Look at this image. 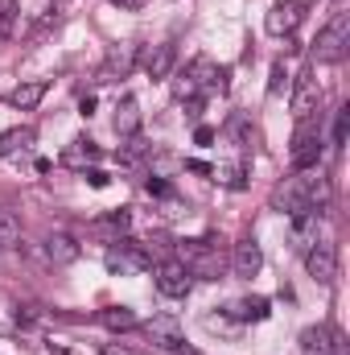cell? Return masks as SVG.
Returning a JSON list of instances; mask_svg holds the SVG:
<instances>
[{"label": "cell", "instance_id": "obj_1", "mask_svg": "<svg viewBox=\"0 0 350 355\" xmlns=\"http://www.w3.org/2000/svg\"><path fill=\"white\" fill-rule=\"evenodd\" d=\"M330 202V178L313 174V170H301L297 178H284L276 190H272V207L280 215H301V211H322Z\"/></svg>", "mask_w": 350, "mask_h": 355}, {"label": "cell", "instance_id": "obj_2", "mask_svg": "<svg viewBox=\"0 0 350 355\" xmlns=\"http://www.w3.org/2000/svg\"><path fill=\"white\" fill-rule=\"evenodd\" d=\"M177 261L190 268V277H202V281H219L223 277V240L219 236H206V240H181L177 248Z\"/></svg>", "mask_w": 350, "mask_h": 355}, {"label": "cell", "instance_id": "obj_3", "mask_svg": "<svg viewBox=\"0 0 350 355\" xmlns=\"http://www.w3.org/2000/svg\"><path fill=\"white\" fill-rule=\"evenodd\" d=\"M347 50H350V12L338 8L330 17V25L317 33V42H313V62H342Z\"/></svg>", "mask_w": 350, "mask_h": 355}, {"label": "cell", "instance_id": "obj_4", "mask_svg": "<svg viewBox=\"0 0 350 355\" xmlns=\"http://www.w3.org/2000/svg\"><path fill=\"white\" fill-rule=\"evenodd\" d=\"M322 149H326L322 116L297 120V132H293V166H297V170H313V166L322 162Z\"/></svg>", "mask_w": 350, "mask_h": 355}, {"label": "cell", "instance_id": "obj_5", "mask_svg": "<svg viewBox=\"0 0 350 355\" xmlns=\"http://www.w3.org/2000/svg\"><path fill=\"white\" fill-rule=\"evenodd\" d=\"M206 91H227V71H219L206 54L190 62L185 71V83H181V95H206Z\"/></svg>", "mask_w": 350, "mask_h": 355}, {"label": "cell", "instance_id": "obj_6", "mask_svg": "<svg viewBox=\"0 0 350 355\" xmlns=\"http://www.w3.org/2000/svg\"><path fill=\"white\" fill-rule=\"evenodd\" d=\"M309 4H313V0H276L272 12L264 17V29H268L272 37H293L297 25L305 21V8H309Z\"/></svg>", "mask_w": 350, "mask_h": 355}, {"label": "cell", "instance_id": "obj_7", "mask_svg": "<svg viewBox=\"0 0 350 355\" xmlns=\"http://www.w3.org/2000/svg\"><path fill=\"white\" fill-rule=\"evenodd\" d=\"M153 277H157V289L165 297H190V289H194V277H190V268L181 261H157Z\"/></svg>", "mask_w": 350, "mask_h": 355}, {"label": "cell", "instance_id": "obj_8", "mask_svg": "<svg viewBox=\"0 0 350 355\" xmlns=\"http://www.w3.org/2000/svg\"><path fill=\"white\" fill-rule=\"evenodd\" d=\"M322 99H326V91L317 83V75L305 71V75L297 79V87H293V116H297V120L317 116V112H322Z\"/></svg>", "mask_w": 350, "mask_h": 355}, {"label": "cell", "instance_id": "obj_9", "mask_svg": "<svg viewBox=\"0 0 350 355\" xmlns=\"http://www.w3.org/2000/svg\"><path fill=\"white\" fill-rule=\"evenodd\" d=\"M305 268H309V277H313L317 285H334V277H338V248L326 244V240H317V244L305 252Z\"/></svg>", "mask_w": 350, "mask_h": 355}, {"label": "cell", "instance_id": "obj_10", "mask_svg": "<svg viewBox=\"0 0 350 355\" xmlns=\"http://www.w3.org/2000/svg\"><path fill=\"white\" fill-rule=\"evenodd\" d=\"M145 335H149V343L157 347V352H181L185 347V335H181V327H177V318L169 314H157V318H149L145 322Z\"/></svg>", "mask_w": 350, "mask_h": 355}, {"label": "cell", "instance_id": "obj_11", "mask_svg": "<svg viewBox=\"0 0 350 355\" xmlns=\"http://www.w3.org/2000/svg\"><path fill=\"white\" fill-rule=\"evenodd\" d=\"M317 219H322V211H301V215H293L288 244H293L297 252H309V248L317 244Z\"/></svg>", "mask_w": 350, "mask_h": 355}, {"label": "cell", "instance_id": "obj_12", "mask_svg": "<svg viewBox=\"0 0 350 355\" xmlns=\"http://www.w3.org/2000/svg\"><path fill=\"white\" fill-rule=\"evenodd\" d=\"M174 62H177V46L174 42H161V46H153V50L145 54V75H149L153 83H161V79L174 75Z\"/></svg>", "mask_w": 350, "mask_h": 355}, {"label": "cell", "instance_id": "obj_13", "mask_svg": "<svg viewBox=\"0 0 350 355\" xmlns=\"http://www.w3.org/2000/svg\"><path fill=\"white\" fill-rule=\"evenodd\" d=\"M132 67H136V46H132V42H128V46H111V50H107V62H103V71H99V79H103V83L124 79Z\"/></svg>", "mask_w": 350, "mask_h": 355}, {"label": "cell", "instance_id": "obj_14", "mask_svg": "<svg viewBox=\"0 0 350 355\" xmlns=\"http://www.w3.org/2000/svg\"><path fill=\"white\" fill-rule=\"evenodd\" d=\"M79 252H83V248H79V240H75V236H66V232H54V236H50V240H46V261H50V265H75V261H79Z\"/></svg>", "mask_w": 350, "mask_h": 355}, {"label": "cell", "instance_id": "obj_15", "mask_svg": "<svg viewBox=\"0 0 350 355\" xmlns=\"http://www.w3.org/2000/svg\"><path fill=\"white\" fill-rule=\"evenodd\" d=\"M231 265H235V277H256L264 265V252H260V244L248 236V240H239L235 244V257H231Z\"/></svg>", "mask_w": 350, "mask_h": 355}, {"label": "cell", "instance_id": "obj_16", "mask_svg": "<svg viewBox=\"0 0 350 355\" xmlns=\"http://www.w3.org/2000/svg\"><path fill=\"white\" fill-rule=\"evenodd\" d=\"M99 157H103V149H99L95 141H87V137H79V141H71V149L62 153V166H71V170H91Z\"/></svg>", "mask_w": 350, "mask_h": 355}, {"label": "cell", "instance_id": "obj_17", "mask_svg": "<svg viewBox=\"0 0 350 355\" xmlns=\"http://www.w3.org/2000/svg\"><path fill=\"white\" fill-rule=\"evenodd\" d=\"M111 124H116V132H120V137H136V132H140V103H136L132 95H124V99L116 103Z\"/></svg>", "mask_w": 350, "mask_h": 355}, {"label": "cell", "instance_id": "obj_18", "mask_svg": "<svg viewBox=\"0 0 350 355\" xmlns=\"http://www.w3.org/2000/svg\"><path fill=\"white\" fill-rule=\"evenodd\" d=\"M46 79H33V83H21V87H12L8 95H4V103L8 107H21V112H29V107H37L42 99H46Z\"/></svg>", "mask_w": 350, "mask_h": 355}, {"label": "cell", "instance_id": "obj_19", "mask_svg": "<svg viewBox=\"0 0 350 355\" xmlns=\"http://www.w3.org/2000/svg\"><path fill=\"white\" fill-rule=\"evenodd\" d=\"M33 141H37V132H33L29 124H21V128H8V132H0V157L29 153V149H33Z\"/></svg>", "mask_w": 350, "mask_h": 355}, {"label": "cell", "instance_id": "obj_20", "mask_svg": "<svg viewBox=\"0 0 350 355\" xmlns=\"http://www.w3.org/2000/svg\"><path fill=\"white\" fill-rule=\"evenodd\" d=\"M227 314L239 318V322H264V318L272 314V302H268V297H243V302H231Z\"/></svg>", "mask_w": 350, "mask_h": 355}, {"label": "cell", "instance_id": "obj_21", "mask_svg": "<svg viewBox=\"0 0 350 355\" xmlns=\"http://www.w3.org/2000/svg\"><path fill=\"white\" fill-rule=\"evenodd\" d=\"M301 352L305 355H334V331L330 327H305L301 331Z\"/></svg>", "mask_w": 350, "mask_h": 355}, {"label": "cell", "instance_id": "obj_22", "mask_svg": "<svg viewBox=\"0 0 350 355\" xmlns=\"http://www.w3.org/2000/svg\"><path fill=\"white\" fill-rule=\"evenodd\" d=\"M227 137L235 141V145H243V149H252L256 141H260V132H256V124L243 116V112H231V120H227Z\"/></svg>", "mask_w": 350, "mask_h": 355}, {"label": "cell", "instance_id": "obj_23", "mask_svg": "<svg viewBox=\"0 0 350 355\" xmlns=\"http://www.w3.org/2000/svg\"><path fill=\"white\" fill-rule=\"evenodd\" d=\"M99 322H103L107 331H132V327H140V322H136V310H128V306H107V310H99Z\"/></svg>", "mask_w": 350, "mask_h": 355}, {"label": "cell", "instance_id": "obj_24", "mask_svg": "<svg viewBox=\"0 0 350 355\" xmlns=\"http://www.w3.org/2000/svg\"><path fill=\"white\" fill-rule=\"evenodd\" d=\"M128 227H132V211H128V207L107 211L103 219H95V232H116V236H128Z\"/></svg>", "mask_w": 350, "mask_h": 355}, {"label": "cell", "instance_id": "obj_25", "mask_svg": "<svg viewBox=\"0 0 350 355\" xmlns=\"http://www.w3.org/2000/svg\"><path fill=\"white\" fill-rule=\"evenodd\" d=\"M21 244V215L17 211H0V252Z\"/></svg>", "mask_w": 350, "mask_h": 355}, {"label": "cell", "instance_id": "obj_26", "mask_svg": "<svg viewBox=\"0 0 350 355\" xmlns=\"http://www.w3.org/2000/svg\"><path fill=\"white\" fill-rule=\"evenodd\" d=\"M124 141H128V145L116 153V157H120V166H136V162L153 149V145H149V141H140V137H124Z\"/></svg>", "mask_w": 350, "mask_h": 355}, {"label": "cell", "instance_id": "obj_27", "mask_svg": "<svg viewBox=\"0 0 350 355\" xmlns=\"http://www.w3.org/2000/svg\"><path fill=\"white\" fill-rule=\"evenodd\" d=\"M210 178L214 182H223V186H231V190H243V166H210Z\"/></svg>", "mask_w": 350, "mask_h": 355}, {"label": "cell", "instance_id": "obj_28", "mask_svg": "<svg viewBox=\"0 0 350 355\" xmlns=\"http://www.w3.org/2000/svg\"><path fill=\"white\" fill-rule=\"evenodd\" d=\"M17 17H21L17 0H0V37H12L17 33Z\"/></svg>", "mask_w": 350, "mask_h": 355}, {"label": "cell", "instance_id": "obj_29", "mask_svg": "<svg viewBox=\"0 0 350 355\" xmlns=\"http://www.w3.org/2000/svg\"><path fill=\"white\" fill-rule=\"evenodd\" d=\"M347 132H350V103H342V107H338V120H334V141H330V145L342 149V145H347Z\"/></svg>", "mask_w": 350, "mask_h": 355}, {"label": "cell", "instance_id": "obj_30", "mask_svg": "<svg viewBox=\"0 0 350 355\" xmlns=\"http://www.w3.org/2000/svg\"><path fill=\"white\" fill-rule=\"evenodd\" d=\"M288 83V71H284V62H272V75H268V95H280Z\"/></svg>", "mask_w": 350, "mask_h": 355}, {"label": "cell", "instance_id": "obj_31", "mask_svg": "<svg viewBox=\"0 0 350 355\" xmlns=\"http://www.w3.org/2000/svg\"><path fill=\"white\" fill-rule=\"evenodd\" d=\"M145 190H149V194H157V198H169V194H174V186H169V182H165L161 174L149 178V182H145Z\"/></svg>", "mask_w": 350, "mask_h": 355}, {"label": "cell", "instance_id": "obj_32", "mask_svg": "<svg viewBox=\"0 0 350 355\" xmlns=\"http://www.w3.org/2000/svg\"><path fill=\"white\" fill-rule=\"evenodd\" d=\"M202 103H206V95H190V99H185V120H194V124H198V116H202Z\"/></svg>", "mask_w": 350, "mask_h": 355}, {"label": "cell", "instance_id": "obj_33", "mask_svg": "<svg viewBox=\"0 0 350 355\" xmlns=\"http://www.w3.org/2000/svg\"><path fill=\"white\" fill-rule=\"evenodd\" d=\"M83 178H87V186H95V190H103V186H107V182H111V178L103 174V170H99V166H91V170H83Z\"/></svg>", "mask_w": 350, "mask_h": 355}, {"label": "cell", "instance_id": "obj_34", "mask_svg": "<svg viewBox=\"0 0 350 355\" xmlns=\"http://www.w3.org/2000/svg\"><path fill=\"white\" fill-rule=\"evenodd\" d=\"M194 145H214V128L210 124H198L194 128Z\"/></svg>", "mask_w": 350, "mask_h": 355}, {"label": "cell", "instance_id": "obj_35", "mask_svg": "<svg viewBox=\"0 0 350 355\" xmlns=\"http://www.w3.org/2000/svg\"><path fill=\"white\" fill-rule=\"evenodd\" d=\"M79 112H83V116L95 112V95H83V99H79Z\"/></svg>", "mask_w": 350, "mask_h": 355}, {"label": "cell", "instance_id": "obj_36", "mask_svg": "<svg viewBox=\"0 0 350 355\" xmlns=\"http://www.w3.org/2000/svg\"><path fill=\"white\" fill-rule=\"evenodd\" d=\"M185 170H190V174H210V166H206V162H185Z\"/></svg>", "mask_w": 350, "mask_h": 355}, {"label": "cell", "instance_id": "obj_37", "mask_svg": "<svg viewBox=\"0 0 350 355\" xmlns=\"http://www.w3.org/2000/svg\"><path fill=\"white\" fill-rule=\"evenodd\" d=\"M103 355H132V352H128V347H116V343H107V347H103Z\"/></svg>", "mask_w": 350, "mask_h": 355}, {"label": "cell", "instance_id": "obj_38", "mask_svg": "<svg viewBox=\"0 0 350 355\" xmlns=\"http://www.w3.org/2000/svg\"><path fill=\"white\" fill-rule=\"evenodd\" d=\"M174 355H198V352H194V347H181V352H174Z\"/></svg>", "mask_w": 350, "mask_h": 355}, {"label": "cell", "instance_id": "obj_39", "mask_svg": "<svg viewBox=\"0 0 350 355\" xmlns=\"http://www.w3.org/2000/svg\"><path fill=\"white\" fill-rule=\"evenodd\" d=\"M111 4H124V0H111Z\"/></svg>", "mask_w": 350, "mask_h": 355}, {"label": "cell", "instance_id": "obj_40", "mask_svg": "<svg viewBox=\"0 0 350 355\" xmlns=\"http://www.w3.org/2000/svg\"><path fill=\"white\" fill-rule=\"evenodd\" d=\"M338 8H342V0H338Z\"/></svg>", "mask_w": 350, "mask_h": 355}]
</instances>
